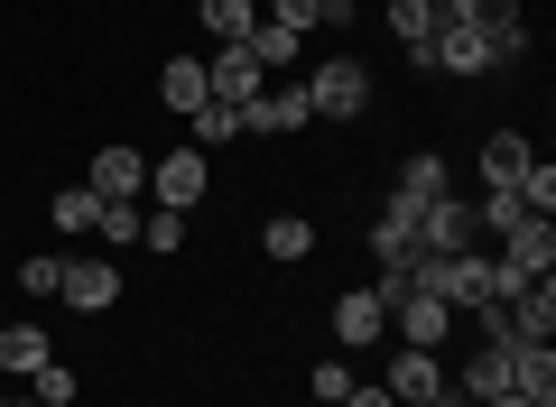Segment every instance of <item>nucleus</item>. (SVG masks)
Returning <instances> with one entry per match:
<instances>
[{
    "instance_id": "1",
    "label": "nucleus",
    "mask_w": 556,
    "mask_h": 407,
    "mask_svg": "<svg viewBox=\"0 0 556 407\" xmlns=\"http://www.w3.org/2000/svg\"><path fill=\"white\" fill-rule=\"evenodd\" d=\"M408 288H427V296H445V306H492V296H501V259L492 251H427V259H417V269H408Z\"/></svg>"
},
{
    "instance_id": "2",
    "label": "nucleus",
    "mask_w": 556,
    "mask_h": 407,
    "mask_svg": "<svg viewBox=\"0 0 556 407\" xmlns=\"http://www.w3.org/2000/svg\"><path fill=\"white\" fill-rule=\"evenodd\" d=\"M306 112H325V120H362V112H371V75H362V56H316V75H306Z\"/></svg>"
},
{
    "instance_id": "3",
    "label": "nucleus",
    "mask_w": 556,
    "mask_h": 407,
    "mask_svg": "<svg viewBox=\"0 0 556 407\" xmlns=\"http://www.w3.org/2000/svg\"><path fill=\"white\" fill-rule=\"evenodd\" d=\"M390 333H399L408 352H445L455 306H445V296H427V288H399V296H390Z\"/></svg>"
},
{
    "instance_id": "4",
    "label": "nucleus",
    "mask_w": 556,
    "mask_h": 407,
    "mask_svg": "<svg viewBox=\"0 0 556 407\" xmlns=\"http://www.w3.org/2000/svg\"><path fill=\"white\" fill-rule=\"evenodd\" d=\"M427 65H445V75H492V65H501V47L482 38L473 20H455V10H445V20H437V38H427Z\"/></svg>"
},
{
    "instance_id": "5",
    "label": "nucleus",
    "mask_w": 556,
    "mask_h": 407,
    "mask_svg": "<svg viewBox=\"0 0 556 407\" xmlns=\"http://www.w3.org/2000/svg\"><path fill=\"white\" fill-rule=\"evenodd\" d=\"M204 186H214V167H204V149L186 139V149H167L159 167H149V194H159L167 214H186V204H204Z\"/></svg>"
},
{
    "instance_id": "6",
    "label": "nucleus",
    "mask_w": 556,
    "mask_h": 407,
    "mask_svg": "<svg viewBox=\"0 0 556 407\" xmlns=\"http://www.w3.org/2000/svg\"><path fill=\"white\" fill-rule=\"evenodd\" d=\"M204 93H214L223 112H251V102L269 93V75H260V65L241 56V47H214V56H204Z\"/></svg>"
},
{
    "instance_id": "7",
    "label": "nucleus",
    "mask_w": 556,
    "mask_h": 407,
    "mask_svg": "<svg viewBox=\"0 0 556 407\" xmlns=\"http://www.w3.org/2000/svg\"><path fill=\"white\" fill-rule=\"evenodd\" d=\"M380 389H390L399 407H437L455 380H445V361H437V352H408V343H399V352H390V380H380Z\"/></svg>"
},
{
    "instance_id": "8",
    "label": "nucleus",
    "mask_w": 556,
    "mask_h": 407,
    "mask_svg": "<svg viewBox=\"0 0 556 407\" xmlns=\"http://www.w3.org/2000/svg\"><path fill=\"white\" fill-rule=\"evenodd\" d=\"M334 343H343V352L390 343V306H380V288H343V296H334Z\"/></svg>"
},
{
    "instance_id": "9",
    "label": "nucleus",
    "mask_w": 556,
    "mask_h": 407,
    "mask_svg": "<svg viewBox=\"0 0 556 407\" xmlns=\"http://www.w3.org/2000/svg\"><path fill=\"white\" fill-rule=\"evenodd\" d=\"M139 186H149V157H139L130 139H102V149H93V194H112V204H130Z\"/></svg>"
},
{
    "instance_id": "10",
    "label": "nucleus",
    "mask_w": 556,
    "mask_h": 407,
    "mask_svg": "<svg viewBox=\"0 0 556 407\" xmlns=\"http://www.w3.org/2000/svg\"><path fill=\"white\" fill-rule=\"evenodd\" d=\"M65 306H75V315H102V306H112V296H121V269H112V259H65Z\"/></svg>"
},
{
    "instance_id": "11",
    "label": "nucleus",
    "mask_w": 556,
    "mask_h": 407,
    "mask_svg": "<svg viewBox=\"0 0 556 407\" xmlns=\"http://www.w3.org/2000/svg\"><path fill=\"white\" fill-rule=\"evenodd\" d=\"M529 139H519V130H492V139H482V194H519V176H529Z\"/></svg>"
},
{
    "instance_id": "12",
    "label": "nucleus",
    "mask_w": 556,
    "mask_h": 407,
    "mask_svg": "<svg viewBox=\"0 0 556 407\" xmlns=\"http://www.w3.org/2000/svg\"><path fill=\"white\" fill-rule=\"evenodd\" d=\"M445 194H455V167H445L437 149H417L408 167H399V204H417V214H427V204H445Z\"/></svg>"
},
{
    "instance_id": "13",
    "label": "nucleus",
    "mask_w": 556,
    "mask_h": 407,
    "mask_svg": "<svg viewBox=\"0 0 556 407\" xmlns=\"http://www.w3.org/2000/svg\"><path fill=\"white\" fill-rule=\"evenodd\" d=\"M510 389L529 407H556V352L547 343H510Z\"/></svg>"
},
{
    "instance_id": "14",
    "label": "nucleus",
    "mask_w": 556,
    "mask_h": 407,
    "mask_svg": "<svg viewBox=\"0 0 556 407\" xmlns=\"http://www.w3.org/2000/svg\"><path fill=\"white\" fill-rule=\"evenodd\" d=\"M159 102H167L177 120H195L204 102H214V93H204V56H167V75H159Z\"/></svg>"
},
{
    "instance_id": "15",
    "label": "nucleus",
    "mask_w": 556,
    "mask_h": 407,
    "mask_svg": "<svg viewBox=\"0 0 556 407\" xmlns=\"http://www.w3.org/2000/svg\"><path fill=\"white\" fill-rule=\"evenodd\" d=\"M306 120H316L306 112V84H278V93H260L251 112H241V130H306Z\"/></svg>"
},
{
    "instance_id": "16",
    "label": "nucleus",
    "mask_w": 556,
    "mask_h": 407,
    "mask_svg": "<svg viewBox=\"0 0 556 407\" xmlns=\"http://www.w3.org/2000/svg\"><path fill=\"white\" fill-rule=\"evenodd\" d=\"M334 20H353V0H269V28H288V38H316Z\"/></svg>"
},
{
    "instance_id": "17",
    "label": "nucleus",
    "mask_w": 556,
    "mask_h": 407,
    "mask_svg": "<svg viewBox=\"0 0 556 407\" xmlns=\"http://www.w3.org/2000/svg\"><path fill=\"white\" fill-rule=\"evenodd\" d=\"M501 389H510V352H501V343H482V352H464V389H455V398H501Z\"/></svg>"
},
{
    "instance_id": "18",
    "label": "nucleus",
    "mask_w": 556,
    "mask_h": 407,
    "mask_svg": "<svg viewBox=\"0 0 556 407\" xmlns=\"http://www.w3.org/2000/svg\"><path fill=\"white\" fill-rule=\"evenodd\" d=\"M195 20H204V38H214V47H241L260 28V10H251V0H195Z\"/></svg>"
},
{
    "instance_id": "19",
    "label": "nucleus",
    "mask_w": 556,
    "mask_h": 407,
    "mask_svg": "<svg viewBox=\"0 0 556 407\" xmlns=\"http://www.w3.org/2000/svg\"><path fill=\"white\" fill-rule=\"evenodd\" d=\"M260 251H269V259H278V269H298V259H306V251H316V222H306V214H278V222H269V232H260Z\"/></svg>"
},
{
    "instance_id": "20",
    "label": "nucleus",
    "mask_w": 556,
    "mask_h": 407,
    "mask_svg": "<svg viewBox=\"0 0 556 407\" xmlns=\"http://www.w3.org/2000/svg\"><path fill=\"white\" fill-rule=\"evenodd\" d=\"M38 361H56V343H47L38 325H10V333H0V370H10V380H28Z\"/></svg>"
},
{
    "instance_id": "21",
    "label": "nucleus",
    "mask_w": 556,
    "mask_h": 407,
    "mask_svg": "<svg viewBox=\"0 0 556 407\" xmlns=\"http://www.w3.org/2000/svg\"><path fill=\"white\" fill-rule=\"evenodd\" d=\"M241 56H251L260 75H278V65H298V56H306V38H288V28H269V20H260L251 38H241Z\"/></svg>"
},
{
    "instance_id": "22",
    "label": "nucleus",
    "mask_w": 556,
    "mask_h": 407,
    "mask_svg": "<svg viewBox=\"0 0 556 407\" xmlns=\"http://www.w3.org/2000/svg\"><path fill=\"white\" fill-rule=\"evenodd\" d=\"M445 10H427V0H390V38L408 47V56H427V38H437Z\"/></svg>"
},
{
    "instance_id": "23",
    "label": "nucleus",
    "mask_w": 556,
    "mask_h": 407,
    "mask_svg": "<svg viewBox=\"0 0 556 407\" xmlns=\"http://www.w3.org/2000/svg\"><path fill=\"white\" fill-rule=\"evenodd\" d=\"M47 214H56V232H93V214H102V194H93V186H65L56 204H47Z\"/></svg>"
},
{
    "instance_id": "24",
    "label": "nucleus",
    "mask_w": 556,
    "mask_h": 407,
    "mask_svg": "<svg viewBox=\"0 0 556 407\" xmlns=\"http://www.w3.org/2000/svg\"><path fill=\"white\" fill-rule=\"evenodd\" d=\"M28 398H38V407H75V370H65V361H38V370H28Z\"/></svg>"
},
{
    "instance_id": "25",
    "label": "nucleus",
    "mask_w": 556,
    "mask_h": 407,
    "mask_svg": "<svg viewBox=\"0 0 556 407\" xmlns=\"http://www.w3.org/2000/svg\"><path fill=\"white\" fill-rule=\"evenodd\" d=\"M139 241H149L159 259H177L186 251V214H167V204H159V214H139Z\"/></svg>"
},
{
    "instance_id": "26",
    "label": "nucleus",
    "mask_w": 556,
    "mask_h": 407,
    "mask_svg": "<svg viewBox=\"0 0 556 407\" xmlns=\"http://www.w3.org/2000/svg\"><path fill=\"white\" fill-rule=\"evenodd\" d=\"M93 232L112 241V251H130V241H139V204H112V194H102V214H93Z\"/></svg>"
},
{
    "instance_id": "27",
    "label": "nucleus",
    "mask_w": 556,
    "mask_h": 407,
    "mask_svg": "<svg viewBox=\"0 0 556 407\" xmlns=\"http://www.w3.org/2000/svg\"><path fill=\"white\" fill-rule=\"evenodd\" d=\"M56 288H65V259H47V251L20 259V296H56Z\"/></svg>"
},
{
    "instance_id": "28",
    "label": "nucleus",
    "mask_w": 556,
    "mask_h": 407,
    "mask_svg": "<svg viewBox=\"0 0 556 407\" xmlns=\"http://www.w3.org/2000/svg\"><path fill=\"white\" fill-rule=\"evenodd\" d=\"M519 204H529V214H547V204H556V167H547V157H529V176H519Z\"/></svg>"
},
{
    "instance_id": "29",
    "label": "nucleus",
    "mask_w": 556,
    "mask_h": 407,
    "mask_svg": "<svg viewBox=\"0 0 556 407\" xmlns=\"http://www.w3.org/2000/svg\"><path fill=\"white\" fill-rule=\"evenodd\" d=\"M214 139H241V112H223V102H204V112H195V149H214Z\"/></svg>"
},
{
    "instance_id": "30",
    "label": "nucleus",
    "mask_w": 556,
    "mask_h": 407,
    "mask_svg": "<svg viewBox=\"0 0 556 407\" xmlns=\"http://www.w3.org/2000/svg\"><path fill=\"white\" fill-rule=\"evenodd\" d=\"M343 398H353V370H343V361H316V407H343Z\"/></svg>"
},
{
    "instance_id": "31",
    "label": "nucleus",
    "mask_w": 556,
    "mask_h": 407,
    "mask_svg": "<svg viewBox=\"0 0 556 407\" xmlns=\"http://www.w3.org/2000/svg\"><path fill=\"white\" fill-rule=\"evenodd\" d=\"M343 407H399V398H390L380 380H353V398H343Z\"/></svg>"
},
{
    "instance_id": "32",
    "label": "nucleus",
    "mask_w": 556,
    "mask_h": 407,
    "mask_svg": "<svg viewBox=\"0 0 556 407\" xmlns=\"http://www.w3.org/2000/svg\"><path fill=\"white\" fill-rule=\"evenodd\" d=\"M0 407H38V398H28V380H20V389H0Z\"/></svg>"
},
{
    "instance_id": "33",
    "label": "nucleus",
    "mask_w": 556,
    "mask_h": 407,
    "mask_svg": "<svg viewBox=\"0 0 556 407\" xmlns=\"http://www.w3.org/2000/svg\"><path fill=\"white\" fill-rule=\"evenodd\" d=\"M482 407H529V398H519V389H501V398H482Z\"/></svg>"
},
{
    "instance_id": "34",
    "label": "nucleus",
    "mask_w": 556,
    "mask_h": 407,
    "mask_svg": "<svg viewBox=\"0 0 556 407\" xmlns=\"http://www.w3.org/2000/svg\"><path fill=\"white\" fill-rule=\"evenodd\" d=\"M437 407H473V398H455V389H445V398H437Z\"/></svg>"
},
{
    "instance_id": "35",
    "label": "nucleus",
    "mask_w": 556,
    "mask_h": 407,
    "mask_svg": "<svg viewBox=\"0 0 556 407\" xmlns=\"http://www.w3.org/2000/svg\"><path fill=\"white\" fill-rule=\"evenodd\" d=\"M427 10H455V0H427Z\"/></svg>"
}]
</instances>
